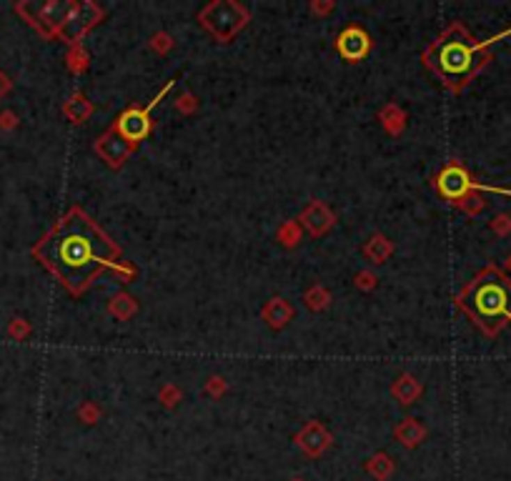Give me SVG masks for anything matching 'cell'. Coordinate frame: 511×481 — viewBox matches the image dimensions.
Wrapping results in <instances>:
<instances>
[{
    "label": "cell",
    "mask_w": 511,
    "mask_h": 481,
    "mask_svg": "<svg viewBox=\"0 0 511 481\" xmlns=\"http://www.w3.org/2000/svg\"><path fill=\"white\" fill-rule=\"evenodd\" d=\"M38 256L43 258L53 274L65 286L83 288L103 266L111 263L116 249L106 241V236L86 221L81 213H70L56 231L38 246Z\"/></svg>",
    "instance_id": "6da1fadb"
},
{
    "label": "cell",
    "mask_w": 511,
    "mask_h": 481,
    "mask_svg": "<svg viewBox=\"0 0 511 481\" xmlns=\"http://www.w3.org/2000/svg\"><path fill=\"white\" fill-rule=\"evenodd\" d=\"M471 56H474V50L466 48L462 43H449L446 48L441 50V70L449 75H464L469 68H471Z\"/></svg>",
    "instance_id": "7a4b0ae2"
},
{
    "label": "cell",
    "mask_w": 511,
    "mask_h": 481,
    "mask_svg": "<svg viewBox=\"0 0 511 481\" xmlns=\"http://www.w3.org/2000/svg\"><path fill=\"white\" fill-rule=\"evenodd\" d=\"M476 308L481 316H504L506 313V294L496 283H487L476 291Z\"/></svg>",
    "instance_id": "3957f363"
},
{
    "label": "cell",
    "mask_w": 511,
    "mask_h": 481,
    "mask_svg": "<svg viewBox=\"0 0 511 481\" xmlns=\"http://www.w3.org/2000/svg\"><path fill=\"white\" fill-rule=\"evenodd\" d=\"M469 186H471V183H469V178L462 173V171L451 168L441 175V191L446 196H462Z\"/></svg>",
    "instance_id": "277c9868"
}]
</instances>
